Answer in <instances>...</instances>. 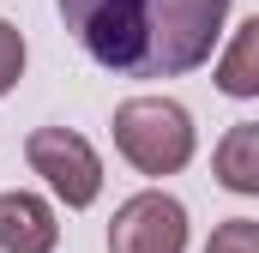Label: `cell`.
<instances>
[{
	"instance_id": "cell-6",
	"label": "cell",
	"mask_w": 259,
	"mask_h": 253,
	"mask_svg": "<svg viewBox=\"0 0 259 253\" xmlns=\"http://www.w3.org/2000/svg\"><path fill=\"white\" fill-rule=\"evenodd\" d=\"M211 175L229 193H241V199H259V121H241V126H229V133L217 139Z\"/></svg>"
},
{
	"instance_id": "cell-2",
	"label": "cell",
	"mask_w": 259,
	"mask_h": 253,
	"mask_svg": "<svg viewBox=\"0 0 259 253\" xmlns=\"http://www.w3.org/2000/svg\"><path fill=\"white\" fill-rule=\"evenodd\" d=\"M109 133H115V151L139 175H181L193 163V145H199L193 115L175 97H127L115 109Z\"/></svg>"
},
{
	"instance_id": "cell-9",
	"label": "cell",
	"mask_w": 259,
	"mask_h": 253,
	"mask_svg": "<svg viewBox=\"0 0 259 253\" xmlns=\"http://www.w3.org/2000/svg\"><path fill=\"white\" fill-rule=\"evenodd\" d=\"M18 78H24V36L0 18V97H6Z\"/></svg>"
},
{
	"instance_id": "cell-8",
	"label": "cell",
	"mask_w": 259,
	"mask_h": 253,
	"mask_svg": "<svg viewBox=\"0 0 259 253\" xmlns=\"http://www.w3.org/2000/svg\"><path fill=\"white\" fill-rule=\"evenodd\" d=\"M205 253H259V223H253V217H229V223H217L211 241H205Z\"/></svg>"
},
{
	"instance_id": "cell-7",
	"label": "cell",
	"mask_w": 259,
	"mask_h": 253,
	"mask_svg": "<svg viewBox=\"0 0 259 253\" xmlns=\"http://www.w3.org/2000/svg\"><path fill=\"white\" fill-rule=\"evenodd\" d=\"M211 78H217V91L235 97V103H253L259 97V12L247 18V24H235V36L223 43Z\"/></svg>"
},
{
	"instance_id": "cell-5",
	"label": "cell",
	"mask_w": 259,
	"mask_h": 253,
	"mask_svg": "<svg viewBox=\"0 0 259 253\" xmlns=\"http://www.w3.org/2000/svg\"><path fill=\"white\" fill-rule=\"evenodd\" d=\"M55 241H61V223L42 193H0V253H55Z\"/></svg>"
},
{
	"instance_id": "cell-1",
	"label": "cell",
	"mask_w": 259,
	"mask_h": 253,
	"mask_svg": "<svg viewBox=\"0 0 259 253\" xmlns=\"http://www.w3.org/2000/svg\"><path fill=\"white\" fill-rule=\"evenodd\" d=\"M84 55L121 78H181L211 61L229 0H61Z\"/></svg>"
},
{
	"instance_id": "cell-3",
	"label": "cell",
	"mask_w": 259,
	"mask_h": 253,
	"mask_svg": "<svg viewBox=\"0 0 259 253\" xmlns=\"http://www.w3.org/2000/svg\"><path fill=\"white\" fill-rule=\"evenodd\" d=\"M24 163L49 181V193L61 199L66 211H84V205H97V193H103V157H97V145H91L84 133H72V126H36V133L24 139Z\"/></svg>"
},
{
	"instance_id": "cell-4",
	"label": "cell",
	"mask_w": 259,
	"mask_h": 253,
	"mask_svg": "<svg viewBox=\"0 0 259 253\" xmlns=\"http://www.w3.org/2000/svg\"><path fill=\"white\" fill-rule=\"evenodd\" d=\"M109 253H187V205L163 187L133 193L109 223Z\"/></svg>"
}]
</instances>
